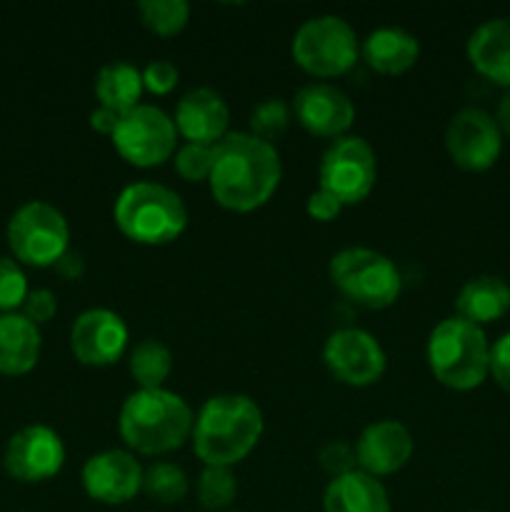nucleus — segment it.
Returning <instances> with one entry per match:
<instances>
[{
  "label": "nucleus",
  "mask_w": 510,
  "mask_h": 512,
  "mask_svg": "<svg viewBox=\"0 0 510 512\" xmlns=\"http://www.w3.org/2000/svg\"><path fill=\"white\" fill-rule=\"evenodd\" d=\"M53 268L63 280H80L85 273V260L78 250H68Z\"/></svg>",
  "instance_id": "e433bc0d"
},
{
  "label": "nucleus",
  "mask_w": 510,
  "mask_h": 512,
  "mask_svg": "<svg viewBox=\"0 0 510 512\" xmlns=\"http://www.w3.org/2000/svg\"><path fill=\"white\" fill-rule=\"evenodd\" d=\"M178 80L180 73L170 60H150L143 68V88L153 95H168Z\"/></svg>",
  "instance_id": "473e14b6"
},
{
  "label": "nucleus",
  "mask_w": 510,
  "mask_h": 512,
  "mask_svg": "<svg viewBox=\"0 0 510 512\" xmlns=\"http://www.w3.org/2000/svg\"><path fill=\"white\" fill-rule=\"evenodd\" d=\"M145 468L130 450H103L85 460L80 480L90 500L103 505H125L143 490Z\"/></svg>",
  "instance_id": "2eb2a0df"
},
{
  "label": "nucleus",
  "mask_w": 510,
  "mask_h": 512,
  "mask_svg": "<svg viewBox=\"0 0 510 512\" xmlns=\"http://www.w3.org/2000/svg\"><path fill=\"white\" fill-rule=\"evenodd\" d=\"M175 173L188 183H208L213 170V145L185 143L173 155Z\"/></svg>",
  "instance_id": "c756f323"
},
{
  "label": "nucleus",
  "mask_w": 510,
  "mask_h": 512,
  "mask_svg": "<svg viewBox=\"0 0 510 512\" xmlns=\"http://www.w3.org/2000/svg\"><path fill=\"white\" fill-rule=\"evenodd\" d=\"M265 430L263 410L253 398L240 393H220L203 403L195 415L193 450L203 465L233 468L248 458Z\"/></svg>",
  "instance_id": "f03ea898"
},
{
  "label": "nucleus",
  "mask_w": 510,
  "mask_h": 512,
  "mask_svg": "<svg viewBox=\"0 0 510 512\" xmlns=\"http://www.w3.org/2000/svg\"><path fill=\"white\" fill-rule=\"evenodd\" d=\"M318 463H320V468H323V473L330 475V480L358 470L355 448L353 445L345 443V440H328V443L320 448Z\"/></svg>",
  "instance_id": "2f4dec72"
},
{
  "label": "nucleus",
  "mask_w": 510,
  "mask_h": 512,
  "mask_svg": "<svg viewBox=\"0 0 510 512\" xmlns=\"http://www.w3.org/2000/svg\"><path fill=\"white\" fill-rule=\"evenodd\" d=\"M23 315L30 320L33 325H45L53 320V315L58 313V300H55V293L48 288H35L30 290L28 298L23 303Z\"/></svg>",
  "instance_id": "72a5a7b5"
},
{
  "label": "nucleus",
  "mask_w": 510,
  "mask_h": 512,
  "mask_svg": "<svg viewBox=\"0 0 510 512\" xmlns=\"http://www.w3.org/2000/svg\"><path fill=\"white\" fill-rule=\"evenodd\" d=\"M128 370L140 390L163 388L165 380L173 373V353L160 340L145 338L130 350Z\"/></svg>",
  "instance_id": "393cba45"
},
{
  "label": "nucleus",
  "mask_w": 510,
  "mask_h": 512,
  "mask_svg": "<svg viewBox=\"0 0 510 512\" xmlns=\"http://www.w3.org/2000/svg\"><path fill=\"white\" fill-rule=\"evenodd\" d=\"M65 445L48 425H28L8 440L3 468L18 483H43L63 470Z\"/></svg>",
  "instance_id": "ddd939ff"
},
{
  "label": "nucleus",
  "mask_w": 510,
  "mask_h": 512,
  "mask_svg": "<svg viewBox=\"0 0 510 512\" xmlns=\"http://www.w3.org/2000/svg\"><path fill=\"white\" fill-rule=\"evenodd\" d=\"M88 120H90V128H93L95 133L108 135V138H110V135L115 133V128H118L120 113H115V110L98 105V108H95L93 113H90Z\"/></svg>",
  "instance_id": "4c0bfd02"
},
{
  "label": "nucleus",
  "mask_w": 510,
  "mask_h": 512,
  "mask_svg": "<svg viewBox=\"0 0 510 512\" xmlns=\"http://www.w3.org/2000/svg\"><path fill=\"white\" fill-rule=\"evenodd\" d=\"M325 512H393L388 490L373 475L353 470L330 480L323 493Z\"/></svg>",
  "instance_id": "412c9836"
},
{
  "label": "nucleus",
  "mask_w": 510,
  "mask_h": 512,
  "mask_svg": "<svg viewBox=\"0 0 510 512\" xmlns=\"http://www.w3.org/2000/svg\"><path fill=\"white\" fill-rule=\"evenodd\" d=\"M328 278L345 300L365 310H385L395 305L403 278L388 255L373 248H343L330 258Z\"/></svg>",
  "instance_id": "423d86ee"
},
{
  "label": "nucleus",
  "mask_w": 510,
  "mask_h": 512,
  "mask_svg": "<svg viewBox=\"0 0 510 512\" xmlns=\"http://www.w3.org/2000/svg\"><path fill=\"white\" fill-rule=\"evenodd\" d=\"M490 378L510 393V333L500 335L493 345H490Z\"/></svg>",
  "instance_id": "f704fd0d"
},
{
  "label": "nucleus",
  "mask_w": 510,
  "mask_h": 512,
  "mask_svg": "<svg viewBox=\"0 0 510 512\" xmlns=\"http://www.w3.org/2000/svg\"><path fill=\"white\" fill-rule=\"evenodd\" d=\"M340 210H343V205H340L333 195L325 193V190L320 188L313 190V193L308 195V200H305V213L313 220H318V223H330V220L338 218Z\"/></svg>",
  "instance_id": "c9c22d12"
},
{
  "label": "nucleus",
  "mask_w": 510,
  "mask_h": 512,
  "mask_svg": "<svg viewBox=\"0 0 510 512\" xmlns=\"http://www.w3.org/2000/svg\"><path fill=\"white\" fill-rule=\"evenodd\" d=\"M195 493H198L200 505L205 510H228L235 503V495H238V480H235L233 468H213V465H205L198 478V485H195Z\"/></svg>",
  "instance_id": "cd10ccee"
},
{
  "label": "nucleus",
  "mask_w": 510,
  "mask_h": 512,
  "mask_svg": "<svg viewBox=\"0 0 510 512\" xmlns=\"http://www.w3.org/2000/svg\"><path fill=\"white\" fill-rule=\"evenodd\" d=\"M40 338L38 325L30 323L23 313H5L0 315V375H18L30 373L38 365Z\"/></svg>",
  "instance_id": "4be33fe9"
},
{
  "label": "nucleus",
  "mask_w": 510,
  "mask_h": 512,
  "mask_svg": "<svg viewBox=\"0 0 510 512\" xmlns=\"http://www.w3.org/2000/svg\"><path fill=\"white\" fill-rule=\"evenodd\" d=\"M455 313L478 328L495 323L510 313V285L498 275H478L468 280L455 298Z\"/></svg>",
  "instance_id": "5701e85b"
},
{
  "label": "nucleus",
  "mask_w": 510,
  "mask_h": 512,
  "mask_svg": "<svg viewBox=\"0 0 510 512\" xmlns=\"http://www.w3.org/2000/svg\"><path fill=\"white\" fill-rule=\"evenodd\" d=\"M475 73L510 88V18H490L470 33L465 45Z\"/></svg>",
  "instance_id": "6ab92c4d"
},
{
  "label": "nucleus",
  "mask_w": 510,
  "mask_h": 512,
  "mask_svg": "<svg viewBox=\"0 0 510 512\" xmlns=\"http://www.w3.org/2000/svg\"><path fill=\"white\" fill-rule=\"evenodd\" d=\"M193 408L165 388L135 390L118 413V433L125 448L138 455H165L183 448L193 435Z\"/></svg>",
  "instance_id": "7ed1b4c3"
},
{
  "label": "nucleus",
  "mask_w": 510,
  "mask_h": 512,
  "mask_svg": "<svg viewBox=\"0 0 510 512\" xmlns=\"http://www.w3.org/2000/svg\"><path fill=\"white\" fill-rule=\"evenodd\" d=\"M353 448L358 470L380 480L408 465V460L413 458L415 440L398 420H375L360 433Z\"/></svg>",
  "instance_id": "f3484780"
},
{
  "label": "nucleus",
  "mask_w": 510,
  "mask_h": 512,
  "mask_svg": "<svg viewBox=\"0 0 510 512\" xmlns=\"http://www.w3.org/2000/svg\"><path fill=\"white\" fill-rule=\"evenodd\" d=\"M293 115L300 128L315 138H343L353 128L355 105L348 95L330 83H308L295 93Z\"/></svg>",
  "instance_id": "dca6fc26"
},
{
  "label": "nucleus",
  "mask_w": 510,
  "mask_h": 512,
  "mask_svg": "<svg viewBox=\"0 0 510 512\" xmlns=\"http://www.w3.org/2000/svg\"><path fill=\"white\" fill-rule=\"evenodd\" d=\"M128 325L115 310L90 308L70 328V350L88 368H108L128 350Z\"/></svg>",
  "instance_id": "4468645a"
},
{
  "label": "nucleus",
  "mask_w": 510,
  "mask_h": 512,
  "mask_svg": "<svg viewBox=\"0 0 510 512\" xmlns=\"http://www.w3.org/2000/svg\"><path fill=\"white\" fill-rule=\"evenodd\" d=\"M283 163L273 143L253 133H228L213 145L210 195L230 213H253L278 190Z\"/></svg>",
  "instance_id": "f257e3e1"
},
{
  "label": "nucleus",
  "mask_w": 510,
  "mask_h": 512,
  "mask_svg": "<svg viewBox=\"0 0 510 512\" xmlns=\"http://www.w3.org/2000/svg\"><path fill=\"white\" fill-rule=\"evenodd\" d=\"M428 368L440 385L458 393L480 388L490 375V343L485 330L463 318H445L430 330Z\"/></svg>",
  "instance_id": "20e7f679"
},
{
  "label": "nucleus",
  "mask_w": 510,
  "mask_h": 512,
  "mask_svg": "<svg viewBox=\"0 0 510 512\" xmlns=\"http://www.w3.org/2000/svg\"><path fill=\"white\" fill-rule=\"evenodd\" d=\"M495 123H498L500 133L510 138V90L500 98L498 110H495Z\"/></svg>",
  "instance_id": "58836bf2"
},
{
  "label": "nucleus",
  "mask_w": 510,
  "mask_h": 512,
  "mask_svg": "<svg viewBox=\"0 0 510 512\" xmlns=\"http://www.w3.org/2000/svg\"><path fill=\"white\" fill-rule=\"evenodd\" d=\"M290 113H293V108L283 98L260 100L250 113V133L265 143H273L290 125Z\"/></svg>",
  "instance_id": "c85d7f7f"
},
{
  "label": "nucleus",
  "mask_w": 510,
  "mask_h": 512,
  "mask_svg": "<svg viewBox=\"0 0 510 512\" xmlns=\"http://www.w3.org/2000/svg\"><path fill=\"white\" fill-rule=\"evenodd\" d=\"M8 245L18 263L53 268L70 250V225L55 205L30 200L8 220Z\"/></svg>",
  "instance_id": "6e6552de"
},
{
  "label": "nucleus",
  "mask_w": 510,
  "mask_h": 512,
  "mask_svg": "<svg viewBox=\"0 0 510 512\" xmlns=\"http://www.w3.org/2000/svg\"><path fill=\"white\" fill-rule=\"evenodd\" d=\"M290 53L298 68L313 78H338L355 65L360 55L353 25L340 15H315L293 35Z\"/></svg>",
  "instance_id": "0eeeda50"
},
{
  "label": "nucleus",
  "mask_w": 510,
  "mask_h": 512,
  "mask_svg": "<svg viewBox=\"0 0 510 512\" xmlns=\"http://www.w3.org/2000/svg\"><path fill=\"white\" fill-rule=\"evenodd\" d=\"M360 55L370 70L380 75H403L418 63L420 43L413 33L398 25L373 30L360 45Z\"/></svg>",
  "instance_id": "aec40b11"
},
{
  "label": "nucleus",
  "mask_w": 510,
  "mask_h": 512,
  "mask_svg": "<svg viewBox=\"0 0 510 512\" xmlns=\"http://www.w3.org/2000/svg\"><path fill=\"white\" fill-rule=\"evenodd\" d=\"M113 148L133 168H158L178 150V130L173 118L155 105L140 103L138 108L120 115Z\"/></svg>",
  "instance_id": "9d476101"
},
{
  "label": "nucleus",
  "mask_w": 510,
  "mask_h": 512,
  "mask_svg": "<svg viewBox=\"0 0 510 512\" xmlns=\"http://www.w3.org/2000/svg\"><path fill=\"white\" fill-rule=\"evenodd\" d=\"M188 475L183 473V468L173 463H153L145 468L143 473V493L150 500L163 505L180 503V500L188 498Z\"/></svg>",
  "instance_id": "a878e982"
},
{
  "label": "nucleus",
  "mask_w": 510,
  "mask_h": 512,
  "mask_svg": "<svg viewBox=\"0 0 510 512\" xmlns=\"http://www.w3.org/2000/svg\"><path fill=\"white\" fill-rule=\"evenodd\" d=\"M173 123L185 143L215 145L228 135L230 108L218 90L193 88L175 105Z\"/></svg>",
  "instance_id": "a211bd4d"
},
{
  "label": "nucleus",
  "mask_w": 510,
  "mask_h": 512,
  "mask_svg": "<svg viewBox=\"0 0 510 512\" xmlns=\"http://www.w3.org/2000/svg\"><path fill=\"white\" fill-rule=\"evenodd\" d=\"M323 363L338 383L348 388H370L388 368L383 345L375 335L360 328H343L328 335L323 345Z\"/></svg>",
  "instance_id": "9b49d317"
},
{
  "label": "nucleus",
  "mask_w": 510,
  "mask_h": 512,
  "mask_svg": "<svg viewBox=\"0 0 510 512\" xmlns=\"http://www.w3.org/2000/svg\"><path fill=\"white\" fill-rule=\"evenodd\" d=\"M28 293V280L18 260L0 258V315L23 308Z\"/></svg>",
  "instance_id": "7c9ffc66"
},
{
  "label": "nucleus",
  "mask_w": 510,
  "mask_h": 512,
  "mask_svg": "<svg viewBox=\"0 0 510 512\" xmlns=\"http://www.w3.org/2000/svg\"><path fill=\"white\" fill-rule=\"evenodd\" d=\"M140 23L160 38L178 35L190 20V5L185 0H140Z\"/></svg>",
  "instance_id": "bb28decb"
},
{
  "label": "nucleus",
  "mask_w": 510,
  "mask_h": 512,
  "mask_svg": "<svg viewBox=\"0 0 510 512\" xmlns=\"http://www.w3.org/2000/svg\"><path fill=\"white\" fill-rule=\"evenodd\" d=\"M320 190L333 195L340 205H358L373 193L378 180V160L373 145L360 135H343L323 153L318 168Z\"/></svg>",
  "instance_id": "1a4fd4ad"
},
{
  "label": "nucleus",
  "mask_w": 510,
  "mask_h": 512,
  "mask_svg": "<svg viewBox=\"0 0 510 512\" xmlns=\"http://www.w3.org/2000/svg\"><path fill=\"white\" fill-rule=\"evenodd\" d=\"M93 90L98 105L125 115L128 110L138 108L140 98H143V70L135 68L133 63H125V60H113L98 70Z\"/></svg>",
  "instance_id": "b1692460"
},
{
  "label": "nucleus",
  "mask_w": 510,
  "mask_h": 512,
  "mask_svg": "<svg viewBox=\"0 0 510 512\" xmlns=\"http://www.w3.org/2000/svg\"><path fill=\"white\" fill-rule=\"evenodd\" d=\"M113 220L133 243L168 245L188 228V208L168 185L140 180L120 190L113 205Z\"/></svg>",
  "instance_id": "39448f33"
},
{
  "label": "nucleus",
  "mask_w": 510,
  "mask_h": 512,
  "mask_svg": "<svg viewBox=\"0 0 510 512\" xmlns=\"http://www.w3.org/2000/svg\"><path fill=\"white\" fill-rule=\"evenodd\" d=\"M228 512H233V510H228Z\"/></svg>",
  "instance_id": "ea45409f"
},
{
  "label": "nucleus",
  "mask_w": 510,
  "mask_h": 512,
  "mask_svg": "<svg viewBox=\"0 0 510 512\" xmlns=\"http://www.w3.org/2000/svg\"><path fill=\"white\" fill-rule=\"evenodd\" d=\"M445 150L460 170L483 173L498 163L503 133L490 113L480 108H463L445 128Z\"/></svg>",
  "instance_id": "f8f14e48"
}]
</instances>
